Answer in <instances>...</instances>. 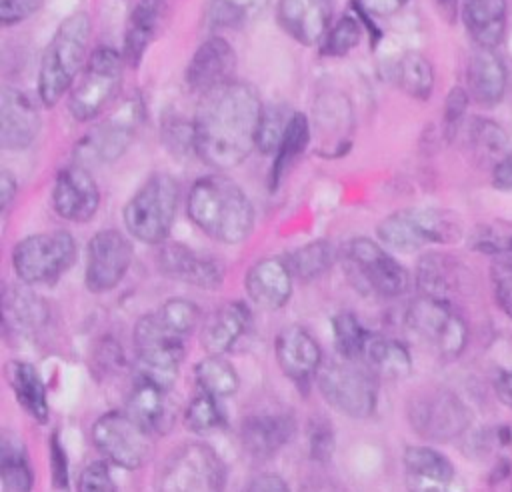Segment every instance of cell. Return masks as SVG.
Listing matches in <instances>:
<instances>
[{
    "mask_svg": "<svg viewBox=\"0 0 512 492\" xmlns=\"http://www.w3.org/2000/svg\"><path fill=\"white\" fill-rule=\"evenodd\" d=\"M412 430L432 442H448L466 432L472 422L470 408L448 388H424L406 406Z\"/></svg>",
    "mask_w": 512,
    "mask_h": 492,
    "instance_id": "8fae6325",
    "label": "cell"
},
{
    "mask_svg": "<svg viewBox=\"0 0 512 492\" xmlns=\"http://www.w3.org/2000/svg\"><path fill=\"white\" fill-rule=\"evenodd\" d=\"M334 258L336 250L328 240H314L292 250L286 256V264L294 278L302 282H312L330 270Z\"/></svg>",
    "mask_w": 512,
    "mask_h": 492,
    "instance_id": "8d00e7d4",
    "label": "cell"
},
{
    "mask_svg": "<svg viewBox=\"0 0 512 492\" xmlns=\"http://www.w3.org/2000/svg\"><path fill=\"white\" fill-rule=\"evenodd\" d=\"M218 400L220 398L200 390L186 406V412H184L186 428L194 434H208L212 430L222 428L226 424V416Z\"/></svg>",
    "mask_w": 512,
    "mask_h": 492,
    "instance_id": "7bdbcfd3",
    "label": "cell"
},
{
    "mask_svg": "<svg viewBox=\"0 0 512 492\" xmlns=\"http://www.w3.org/2000/svg\"><path fill=\"white\" fill-rule=\"evenodd\" d=\"M296 432L294 414L278 408H264L248 414L240 428L244 450L254 458H270L284 448Z\"/></svg>",
    "mask_w": 512,
    "mask_h": 492,
    "instance_id": "44dd1931",
    "label": "cell"
},
{
    "mask_svg": "<svg viewBox=\"0 0 512 492\" xmlns=\"http://www.w3.org/2000/svg\"><path fill=\"white\" fill-rule=\"evenodd\" d=\"M250 308L242 300H230L216 308L200 328V344L208 354H226L248 330Z\"/></svg>",
    "mask_w": 512,
    "mask_h": 492,
    "instance_id": "4316f807",
    "label": "cell"
},
{
    "mask_svg": "<svg viewBox=\"0 0 512 492\" xmlns=\"http://www.w3.org/2000/svg\"><path fill=\"white\" fill-rule=\"evenodd\" d=\"M178 196L174 176L166 172L150 176L124 206L122 218L128 234L144 244H164L176 218Z\"/></svg>",
    "mask_w": 512,
    "mask_h": 492,
    "instance_id": "277c9868",
    "label": "cell"
},
{
    "mask_svg": "<svg viewBox=\"0 0 512 492\" xmlns=\"http://www.w3.org/2000/svg\"><path fill=\"white\" fill-rule=\"evenodd\" d=\"M156 262L160 272L168 278L202 290H216L224 280V268L216 258L200 254L180 242L160 244Z\"/></svg>",
    "mask_w": 512,
    "mask_h": 492,
    "instance_id": "d6986e66",
    "label": "cell"
},
{
    "mask_svg": "<svg viewBox=\"0 0 512 492\" xmlns=\"http://www.w3.org/2000/svg\"><path fill=\"white\" fill-rule=\"evenodd\" d=\"M416 282L422 294L452 302V294L462 284L460 264L446 254H426L418 262Z\"/></svg>",
    "mask_w": 512,
    "mask_h": 492,
    "instance_id": "1f68e13d",
    "label": "cell"
},
{
    "mask_svg": "<svg viewBox=\"0 0 512 492\" xmlns=\"http://www.w3.org/2000/svg\"><path fill=\"white\" fill-rule=\"evenodd\" d=\"M362 40V20L356 14H344L330 26L320 42V56L342 58Z\"/></svg>",
    "mask_w": 512,
    "mask_h": 492,
    "instance_id": "b9f144b4",
    "label": "cell"
},
{
    "mask_svg": "<svg viewBox=\"0 0 512 492\" xmlns=\"http://www.w3.org/2000/svg\"><path fill=\"white\" fill-rule=\"evenodd\" d=\"M262 106L256 90L238 80L202 94L192 120L196 156L216 170L240 166L256 150L254 138Z\"/></svg>",
    "mask_w": 512,
    "mask_h": 492,
    "instance_id": "6da1fadb",
    "label": "cell"
},
{
    "mask_svg": "<svg viewBox=\"0 0 512 492\" xmlns=\"http://www.w3.org/2000/svg\"><path fill=\"white\" fill-rule=\"evenodd\" d=\"M408 492H468L446 454L430 446H408L402 454Z\"/></svg>",
    "mask_w": 512,
    "mask_h": 492,
    "instance_id": "2e32d148",
    "label": "cell"
},
{
    "mask_svg": "<svg viewBox=\"0 0 512 492\" xmlns=\"http://www.w3.org/2000/svg\"><path fill=\"white\" fill-rule=\"evenodd\" d=\"M78 492H116V484L112 480L108 464L96 460L90 462L78 478Z\"/></svg>",
    "mask_w": 512,
    "mask_h": 492,
    "instance_id": "7dc6e473",
    "label": "cell"
},
{
    "mask_svg": "<svg viewBox=\"0 0 512 492\" xmlns=\"http://www.w3.org/2000/svg\"><path fill=\"white\" fill-rule=\"evenodd\" d=\"M332 334L334 348L342 360H364L366 346L370 342L372 332H368L354 312H338L332 318Z\"/></svg>",
    "mask_w": 512,
    "mask_h": 492,
    "instance_id": "ab89813d",
    "label": "cell"
},
{
    "mask_svg": "<svg viewBox=\"0 0 512 492\" xmlns=\"http://www.w3.org/2000/svg\"><path fill=\"white\" fill-rule=\"evenodd\" d=\"M90 16L82 10L66 16L48 40L38 68V96L44 106H56L72 90L86 66Z\"/></svg>",
    "mask_w": 512,
    "mask_h": 492,
    "instance_id": "3957f363",
    "label": "cell"
},
{
    "mask_svg": "<svg viewBox=\"0 0 512 492\" xmlns=\"http://www.w3.org/2000/svg\"><path fill=\"white\" fill-rule=\"evenodd\" d=\"M506 0H462L460 14L478 48H496L506 32Z\"/></svg>",
    "mask_w": 512,
    "mask_h": 492,
    "instance_id": "f1b7e54d",
    "label": "cell"
},
{
    "mask_svg": "<svg viewBox=\"0 0 512 492\" xmlns=\"http://www.w3.org/2000/svg\"><path fill=\"white\" fill-rule=\"evenodd\" d=\"M330 432H332L330 424L324 420H316L310 428V450H312V456H316L318 460H324L332 450Z\"/></svg>",
    "mask_w": 512,
    "mask_h": 492,
    "instance_id": "816d5d0a",
    "label": "cell"
},
{
    "mask_svg": "<svg viewBox=\"0 0 512 492\" xmlns=\"http://www.w3.org/2000/svg\"><path fill=\"white\" fill-rule=\"evenodd\" d=\"M48 320L44 300L28 288L14 286L4 290V324L12 326L14 332H32Z\"/></svg>",
    "mask_w": 512,
    "mask_h": 492,
    "instance_id": "836d02e7",
    "label": "cell"
},
{
    "mask_svg": "<svg viewBox=\"0 0 512 492\" xmlns=\"http://www.w3.org/2000/svg\"><path fill=\"white\" fill-rule=\"evenodd\" d=\"M494 390H496V396L498 400L512 408V370H500L496 374V380H494Z\"/></svg>",
    "mask_w": 512,
    "mask_h": 492,
    "instance_id": "6f0895ef",
    "label": "cell"
},
{
    "mask_svg": "<svg viewBox=\"0 0 512 492\" xmlns=\"http://www.w3.org/2000/svg\"><path fill=\"white\" fill-rule=\"evenodd\" d=\"M334 0H278L276 16L282 30L302 46L322 42L332 22Z\"/></svg>",
    "mask_w": 512,
    "mask_h": 492,
    "instance_id": "603a6c76",
    "label": "cell"
},
{
    "mask_svg": "<svg viewBox=\"0 0 512 492\" xmlns=\"http://www.w3.org/2000/svg\"><path fill=\"white\" fill-rule=\"evenodd\" d=\"M380 242L398 252H416L430 244H452L462 236L460 220L438 208H402L388 214L376 228Z\"/></svg>",
    "mask_w": 512,
    "mask_h": 492,
    "instance_id": "5b68a950",
    "label": "cell"
},
{
    "mask_svg": "<svg viewBox=\"0 0 512 492\" xmlns=\"http://www.w3.org/2000/svg\"><path fill=\"white\" fill-rule=\"evenodd\" d=\"M492 184L498 190H512V152L496 162L492 170Z\"/></svg>",
    "mask_w": 512,
    "mask_h": 492,
    "instance_id": "11a10c76",
    "label": "cell"
},
{
    "mask_svg": "<svg viewBox=\"0 0 512 492\" xmlns=\"http://www.w3.org/2000/svg\"><path fill=\"white\" fill-rule=\"evenodd\" d=\"M92 442L104 458L120 468L144 466L152 452V434L128 412H106L92 424Z\"/></svg>",
    "mask_w": 512,
    "mask_h": 492,
    "instance_id": "4fadbf2b",
    "label": "cell"
},
{
    "mask_svg": "<svg viewBox=\"0 0 512 492\" xmlns=\"http://www.w3.org/2000/svg\"><path fill=\"white\" fill-rule=\"evenodd\" d=\"M44 0H0V22L4 26H14L42 8Z\"/></svg>",
    "mask_w": 512,
    "mask_h": 492,
    "instance_id": "681fc988",
    "label": "cell"
},
{
    "mask_svg": "<svg viewBox=\"0 0 512 492\" xmlns=\"http://www.w3.org/2000/svg\"><path fill=\"white\" fill-rule=\"evenodd\" d=\"M244 492H290V486L284 482L282 476L264 472L254 476L244 488Z\"/></svg>",
    "mask_w": 512,
    "mask_h": 492,
    "instance_id": "db71d44e",
    "label": "cell"
},
{
    "mask_svg": "<svg viewBox=\"0 0 512 492\" xmlns=\"http://www.w3.org/2000/svg\"><path fill=\"white\" fill-rule=\"evenodd\" d=\"M226 466L218 452L204 442L178 446L164 462L156 492H224Z\"/></svg>",
    "mask_w": 512,
    "mask_h": 492,
    "instance_id": "8992f818",
    "label": "cell"
},
{
    "mask_svg": "<svg viewBox=\"0 0 512 492\" xmlns=\"http://www.w3.org/2000/svg\"><path fill=\"white\" fill-rule=\"evenodd\" d=\"M76 260V242L66 230L38 232L12 248V268L26 286L54 284Z\"/></svg>",
    "mask_w": 512,
    "mask_h": 492,
    "instance_id": "ba28073f",
    "label": "cell"
},
{
    "mask_svg": "<svg viewBox=\"0 0 512 492\" xmlns=\"http://www.w3.org/2000/svg\"><path fill=\"white\" fill-rule=\"evenodd\" d=\"M236 52L222 36L206 38L192 54L186 66V84L196 92H210L232 82L236 72Z\"/></svg>",
    "mask_w": 512,
    "mask_h": 492,
    "instance_id": "ffe728a7",
    "label": "cell"
},
{
    "mask_svg": "<svg viewBox=\"0 0 512 492\" xmlns=\"http://www.w3.org/2000/svg\"><path fill=\"white\" fill-rule=\"evenodd\" d=\"M16 192H18V182L16 178L8 172V170H2L0 174V206H2V214H6L16 198Z\"/></svg>",
    "mask_w": 512,
    "mask_h": 492,
    "instance_id": "9f6ffc18",
    "label": "cell"
},
{
    "mask_svg": "<svg viewBox=\"0 0 512 492\" xmlns=\"http://www.w3.org/2000/svg\"><path fill=\"white\" fill-rule=\"evenodd\" d=\"M318 388L324 400L348 418H368L378 404V384L370 368L350 360L328 362L318 372Z\"/></svg>",
    "mask_w": 512,
    "mask_h": 492,
    "instance_id": "7c38bea8",
    "label": "cell"
},
{
    "mask_svg": "<svg viewBox=\"0 0 512 492\" xmlns=\"http://www.w3.org/2000/svg\"><path fill=\"white\" fill-rule=\"evenodd\" d=\"M52 206L68 222L92 220L100 206V190L92 174L80 164L60 168L52 186Z\"/></svg>",
    "mask_w": 512,
    "mask_h": 492,
    "instance_id": "e0dca14e",
    "label": "cell"
},
{
    "mask_svg": "<svg viewBox=\"0 0 512 492\" xmlns=\"http://www.w3.org/2000/svg\"><path fill=\"white\" fill-rule=\"evenodd\" d=\"M40 128V112L28 94L6 86L0 94V146L4 150H24L38 138Z\"/></svg>",
    "mask_w": 512,
    "mask_h": 492,
    "instance_id": "7402d4cb",
    "label": "cell"
},
{
    "mask_svg": "<svg viewBox=\"0 0 512 492\" xmlns=\"http://www.w3.org/2000/svg\"><path fill=\"white\" fill-rule=\"evenodd\" d=\"M292 114L294 112L286 104H264L262 106L258 126H256V138H254V148L262 156L276 154V150L286 134V128L290 124Z\"/></svg>",
    "mask_w": 512,
    "mask_h": 492,
    "instance_id": "60d3db41",
    "label": "cell"
},
{
    "mask_svg": "<svg viewBox=\"0 0 512 492\" xmlns=\"http://www.w3.org/2000/svg\"><path fill=\"white\" fill-rule=\"evenodd\" d=\"M134 348L142 374L170 386L184 360V336L174 332L158 312H148L134 326Z\"/></svg>",
    "mask_w": 512,
    "mask_h": 492,
    "instance_id": "5bb4252c",
    "label": "cell"
},
{
    "mask_svg": "<svg viewBox=\"0 0 512 492\" xmlns=\"http://www.w3.org/2000/svg\"><path fill=\"white\" fill-rule=\"evenodd\" d=\"M132 264L130 240L114 230H98L86 246L84 284L90 292L102 294L116 288Z\"/></svg>",
    "mask_w": 512,
    "mask_h": 492,
    "instance_id": "9a60e30c",
    "label": "cell"
},
{
    "mask_svg": "<svg viewBox=\"0 0 512 492\" xmlns=\"http://www.w3.org/2000/svg\"><path fill=\"white\" fill-rule=\"evenodd\" d=\"M342 262L356 284L382 298L402 296L410 286L408 270L376 240L364 236L348 240Z\"/></svg>",
    "mask_w": 512,
    "mask_h": 492,
    "instance_id": "9c48e42d",
    "label": "cell"
},
{
    "mask_svg": "<svg viewBox=\"0 0 512 492\" xmlns=\"http://www.w3.org/2000/svg\"><path fill=\"white\" fill-rule=\"evenodd\" d=\"M158 316L180 336L190 334L200 322V308L188 298H168L158 310Z\"/></svg>",
    "mask_w": 512,
    "mask_h": 492,
    "instance_id": "f6af8a7d",
    "label": "cell"
},
{
    "mask_svg": "<svg viewBox=\"0 0 512 492\" xmlns=\"http://www.w3.org/2000/svg\"><path fill=\"white\" fill-rule=\"evenodd\" d=\"M126 412L150 434H166L174 422L168 386L146 374H140V378L130 388Z\"/></svg>",
    "mask_w": 512,
    "mask_h": 492,
    "instance_id": "d4e9b609",
    "label": "cell"
},
{
    "mask_svg": "<svg viewBox=\"0 0 512 492\" xmlns=\"http://www.w3.org/2000/svg\"><path fill=\"white\" fill-rule=\"evenodd\" d=\"M140 120V104L130 102L120 108L112 118L98 124L82 142L94 160L112 162L120 158L132 142L136 124Z\"/></svg>",
    "mask_w": 512,
    "mask_h": 492,
    "instance_id": "484cf974",
    "label": "cell"
},
{
    "mask_svg": "<svg viewBox=\"0 0 512 492\" xmlns=\"http://www.w3.org/2000/svg\"><path fill=\"white\" fill-rule=\"evenodd\" d=\"M292 272L286 264V258L266 256L254 262L244 278L248 298L264 308V310H278L288 304L292 296Z\"/></svg>",
    "mask_w": 512,
    "mask_h": 492,
    "instance_id": "cb8c5ba5",
    "label": "cell"
},
{
    "mask_svg": "<svg viewBox=\"0 0 512 492\" xmlns=\"http://www.w3.org/2000/svg\"><path fill=\"white\" fill-rule=\"evenodd\" d=\"M468 138H470V144H472V146H476L478 150L488 152V154H498V152H502V148L506 146V134H504V130H502L498 124H494L492 120L476 118V120L470 124Z\"/></svg>",
    "mask_w": 512,
    "mask_h": 492,
    "instance_id": "bcb514c9",
    "label": "cell"
},
{
    "mask_svg": "<svg viewBox=\"0 0 512 492\" xmlns=\"http://www.w3.org/2000/svg\"><path fill=\"white\" fill-rule=\"evenodd\" d=\"M266 0H210L208 22L214 28H236L246 16L264 6Z\"/></svg>",
    "mask_w": 512,
    "mask_h": 492,
    "instance_id": "ee69618b",
    "label": "cell"
},
{
    "mask_svg": "<svg viewBox=\"0 0 512 492\" xmlns=\"http://www.w3.org/2000/svg\"><path fill=\"white\" fill-rule=\"evenodd\" d=\"M468 100H470V94L468 90L460 88V86H454L446 100H444V130H446V136H454V132L458 130L464 114H466V108H468Z\"/></svg>",
    "mask_w": 512,
    "mask_h": 492,
    "instance_id": "c3c4849f",
    "label": "cell"
},
{
    "mask_svg": "<svg viewBox=\"0 0 512 492\" xmlns=\"http://www.w3.org/2000/svg\"><path fill=\"white\" fill-rule=\"evenodd\" d=\"M438 14L446 20V22H456L458 18V12H460V6H458V0H432Z\"/></svg>",
    "mask_w": 512,
    "mask_h": 492,
    "instance_id": "680465c9",
    "label": "cell"
},
{
    "mask_svg": "<svg viewBox=\"0 0 512 492\" xmlns=\"http://www.w3.org/2000/svg\"><path fill=\"white\" fill-rule=\"evenodd\" d=\"M466 86L474 102L482 106H496L506 92L504 62L486 48H478L466 68Z\"/></svg>",
    "mask_w": 512,
    "mask_h": 492,
    "instance_id": "83f0119b",
    "label": "cell"
},
{
    "mask_svg": "<svg viewBox=\"0 0 512 492\" xmlns=\"http://www.w3.org/2000/svg\"><path fill=\"white\" fill-rule=\"evenodd\" d=\"M398 86L416 100H428L434 90V68L420 52H406L396 68Z\"/></svg>",
    "mask_w": 512,
    "mask_h": 492,
    "instance_id": "f35d334b",
    "label": "cell"
},
{
    "mask_svg": "<svg viewBox=\"0 0 512 492\" xmlns=\"http://www.w3.org/2000/svg\"><path fill=\"white\" fill-rule=\"evenodd\" d=\"M406 326L442 358H456L468 344V326L452 302L418 296L406 308Z\"/></svg>",
    "mask_w": 512,
    "mask_h": 492,
    "instance_id": "30bf717a",
    "label": "cell"
},
{
    "mask_svg": "<svg viewBox=\"0 0 512 492\" xmlns=\"http://www.w3.org/2000/svg\"><path fill=\"white\" fill-rule=\"evenodd\" d=\"M166 14L164 0H138L130 12L124 32L122 56L128 66L136 68L144 58L150 42L154 40Z\"/></svg>",
    "mask_w": 512,
    "mask_h": 492,
    "instance_id": "f546056e",
    "label": "cell"
},
{
    "mask_svg": "<svg viewBox=\"0 0 512 492\" xmlns=\"http://www.w3.org/2000/svg\"><path fill=\"white\" fill-rule=\"evenodd\" d=\"M274 354L282 374L304 390L322 368L320 344L306 328L296 324L286 326L278 332L274 342Z\"/></svg>",
    "mask_w": 512,
    "mask_h": 492,
    "instance_id": "ac0fdd59",
    "label": "cell"
},
{
    "mask_svg": "<svg viewBox=\"0 0 512 492\" xmlns=\"http://www.w3.org/2000/svg\"><path fill=\"white\" fill-rule=\"evenodd\" d=\"M124 64L122 52L110 46H98L90 54L68 96V110L74 120L88 122L114 100L122 84Z\"/></svg>",
    "mask_w": 512,
    "mask_h": 492,
    "instance_id": "52a82bcc",
    "label": "cell"
},
{
    "mask_svg": "<svg viewBox=\"0 0 512 492\" xmlns=\"http://www.w3.org/2000/svg\"><path fill=\"white\" fill-rule=\"evenodd\" d=\"M406 2L408 0H354V8L370 18H384L396 14Z\"/></svg>",
    "mask_w": 512,
    "mask_h": 492,
    "instance_id": "f5cc1de1",
    "label": "cell"
},
{
    "mask_svg": "<svg viewBox=\"0 0 512 492\" xmlns=\"http://www.w3.org/2000/svg\"><path fill=\"white\" fill-rule=\"evenodd\" d=\"M6 380L22 406V410L36 420L38 424L48 422L50 406H48V394L44 380L40 372L24 360H10L6 364Z\"/></svg>",
    "mask_w": 512,
    "mask_h": 492,
    "instance_id": "4dcf8cb0",
    "label": "cell"
},
{
    "mask_svg": "<svg viewBox=\"0 0 512 492\" xmlns=\"http://www.w3.org/2000/svg\"><path fill=\"white\" fill-rule=\"evenodd\" d=\"M310 142V124L308 118L302 112H294L290 118V124L286 128V134L274 154V162L270 166L268 186L270 190H276L282 182L284 174L290 170V166L298 160V156L306 150Z\"/></svg>",
    "mask_w": 512,
    "mask_h": 492,
    "instance_id": "e575fe53",
    "label": "cell"
},
{
    "mask_svg": "<svg viewBox=\"0 0 512 492\" xmlns=\"http://www.w3.org/2000/svg\"><path fill=\"white\" fill-rule=\"evenodd\" d=\"M194 378L202 392L216 398H228L236 394L240 386L238 372L224 354H208L194 366Z\"/></svg>",
    "mask_w": 512,
    "mask_h": 492,
    "instance_id": "d590c367",
    "label": "cell"
},
{
    "mask_svg": "<svg viewBox=\"0 0 512 492\" xmlns=\"http://www.w3.org/2000/svg\"><path fill=\"white\" fill-rule=\"evenodd\" d=\"M364 364L384 378H404L412 370V356L404 342L372 334L364 352Z\"/></svg>",
    "mask_w": 512,
    "mask_h": 492,
    "instance_id": "d6a6232c",
    "label": "cell"
},
{
    "mask_svg": "<svg viewBox=\"0 0 512 492\" xmlns=\"http://www.w3.org/2000/svg\"><path fill=\"white\" fill-rule=\"evenodd\" d=\"M0 474L4 492H32L34 474L24 448L10 436L2 438Z\"/></svg>",
    "mask_w": 512,
    "mask_h": 492,
    "instance_id": "74e56055",
    "label": "cell"
},
{
    "mask_svg": "<svg viewBox=\"0 0 512 492\" xmlns=\"http://www.w3.org/2000/svg\"><path fill=\"white\" fill-rule=\"evenodd\" d=\"M188 218L212 240L244 242L254 228V208L246 192L224 174L198 178L186 200Z\"/></svg>",
    "mask_w": 512,
    "mask_h": 492,
    "instance_id": "7a4b0ae2",
    "label": "cell"
},
{
    "mask_svg": "<svg viewBox=\"0 0 512 492\" xmlns=\"http://www.w3.org/2000/svg\"><path fill=\"white\" fill-rule=\"evenodd\" d=\"M50 462H52V478L54 486L64 490L68 488V466H66V452L58 440V434L52 436L50 440Z\"/></svg>",
    "mask_w": 512,
    "mask_h": 492,
    "instance_id": "f907efd6",
    "label": "cell"
}]
</instances>
